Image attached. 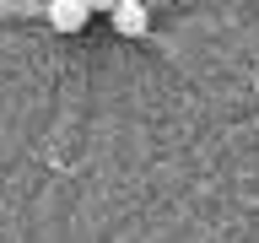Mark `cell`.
Returning a JSON list of instances; mask_svg holds the SVG:
<instances>
[{"instance_id": "4", "label": "cell", "mask_w": 259, "mask_h": 243, "mask_svg": "<svg viewBox=\"0 0 259 243\" xmlns=\"http://www.w3.org/2000/svg\"><path fill=\"white\" fill-rule=\"evenodd\" d=\"M254 97H259V87H254Z\"/></svg>"}, {"instance_id": "3", "label": "cell", "mask_w": 259, "mask_h": 243, "mask_svg": "<svg viewBox=\"0 0 259 243\" xmlns=\"http://www.w3.org/2000/svg\"><path fill=\"white\" fill-rule=\"evenodd\" d=\"M113 6H119V0H87V11H103V16H108Z\"/></svg>"}, {"instance_id": "1", "label": "cell", "mask_w": 259, "mask_h": 243, "mask_svg": "<svg viewBox=\"0 0 259 243\" xmlns=\"http://www.w3.org/2000/svg\"><path fill=\"white\" fill-rule=\"evenodd\" d=\"M44 16H49V27H54V32H65V38H70V32H81L87 22H92L87 0H49V6H44Z\"/></svg>"}, {"instance_id": "2", "label": "cell", "mask_w": 259, "mask_h": 243, "mask_svg": "<svg viewBox=\"0 0 259 243\" xmlns=\"http://www.w3.org/2000/svg\"><path fill=\"white\" fill-rule=\"evenodd\" d=\"M108 16H113V27L124 32V38H141V32L151 27V11H146L141 0H119V6H113Z\"/></svg>"}]
</instances>
